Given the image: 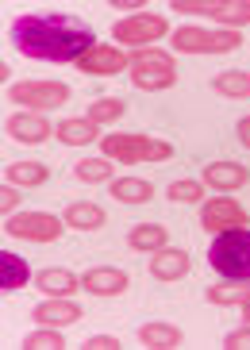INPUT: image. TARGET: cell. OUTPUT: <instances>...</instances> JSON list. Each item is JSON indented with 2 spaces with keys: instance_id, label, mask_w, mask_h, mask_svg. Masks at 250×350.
Returning a JSON list of instances; mask_svg holds the SVG:
<instances>
[{
  "instance_id": "cell-25",
  "label": "cell",
  "mask_w": 250,
  "mask_h": 350,
  "mask_svg": "<svg viewBox=\"0 0 250 350\" xmlns=\"http://www.w3.org/2000/svg\"><path fill=\"white\" fill-rule=\"evenodd\" d=\"M73 177L85 181V185H100V181L112 177V158H81L73 165Z\"/></svg>"
},
{
  "instance_id": "cell-32",
  "label": "cell",
  "mask_w": 250,
  "mask_h": 350,
  "mask_svg": "<svg viewBox=\"0 0 250 350\" xmlns=\"http://www.w3.org/2000/svg\"><path fill=\"white\" fill-rule=\"evenodd\" d=\"M223 347L227 350H250V327L247 331H231L227 339H223Z\"/></svg>"
},
{
  "instance_id": "cell-8",
  "label": "cell",
  "mask_w": 250,
  "mask_h": 350,
  "mask_svg": "<svg viewBox=\"0 0 250 350\" xmlns=\"http://www.w3.org/2000/svg\"><path fill=\"white\" fill-rule=\"evenodd\" d=\"M200 224L212 235H223V231H235V227H247V208L239 200H227V196H216L200 208Z\"/></svg>"
},
{
  "instance_id": "cell-4",
  "label": "cell",
  "mask_w": 250,
  "mask_h": 350,
  "mask_svg": "<svg viewBox=\"0 0 250 350\" xmlns=\"http://www.w3.org/2000/svg\"><path fill=\"white\" fill-rule=\"evenodd\" d=\"M70 96H73V89L58 81H20L8 89V100L27 108V112H54V108L70 104Z\"/></svg>"
},
{
  "instance_id": "cell-2",
  "label": "cell",
  "mask_w": 250,
  "mask_h": 350,
  "mask_svg": "<svg viewBox=\"0 0 250 350\" xmlns=\"http://www.w3.org/2000/svg\"><path fill=\"white\" fill-rule=\"evenodd\" d=\"M208 266L223 273L227 281H250V231L235 227L212 239L208 247Z\"/></svg>"
},
{
  "instance_id": "cell-20",
  "label": "cell",
  "mask_w": 250,
  "mask_h": 350,
  "mask_svg": "<svg viewBox=\"0 0 250 350\" xmlns=\"http://www.w3.org/2000/svg\"><path fill=\"white\" fill-rule=\"evenodd\" d=\"M112 196L124 200V204H146L154 196V185L143 181V177H115L112 181Z\"/></svg>"
},
{
  "instance_id": "cell-35",
  "label": "cell",
  "mask_w": 250,
  "mask_h": 350,
  "mask_svg": "<svg viewBox=\"0 0 250 350\" xmlns=\"http://www.w3.org/2000/svg\"><path fill=\"white\" fill-rule=\"evenodd\" d=\"M235 131H239L242 146H250V116H242V120H239V127H235Z\"/></svg>"
},
{
  "instance_id": "cell-27",
  "label": "cell",
  "mask_w": 250,
  "mask_h": 350,
  "mask_svg": "<svg viewBox=\"0 0 250 350\" xmlns=\"http://www.w3.org/2000/svg\"><path fill=\"white\" fill-rule=\"evenodd\" d=\"M89 120L93 124H112V120H120V116H127V104L120 100V96H100V100L89 104Z\"/></svg>"
},
{
  "instance_id": "cell-33",
  "label": "cell",
  "mask_w": 250,
  "mask_h": 350,
  "mask_svg": "<svg viewBox=\"0 0 250 350\" xmlns=\"http://www.w3.org/2000/svg\"><path fill=\"white\" fill-rule=\"evenodd\" d=\"M85 350H120V339H112V335H93V339H85Z\"/></svg>"
},
{
  "instance_id": "cell-12",
  "label": "cell",
  "mask_w": 250,
  "mask_h": 350,
  "mask_svg": "<svg viewBox=\"0 0 250 350\" xmlns=\"http://www.w3.org/2000/svg\"><path fill=\"white\" fill-rule=\"evenodd\" d=\"M178 81V66L173 58L169 62H143V66H131V85L146 89V93H158V89H169Z\"/></svg>"
},
{
  "instance_id": "cell-5",
  "label": "cell",
  "mask_w": 250,
  "mask_h": 350,
  "mask_svg": "<svg viewBox=\"0 0 250 350\" xmlns=\"http://www.w3.org/2000/svg\"><path fill=\"white\" fill-rule=\"evenodd\" d=\"M242 46L239 31H204V27H181L173 31V51L178 54H231Z\"/></svg>"
},
{
  "instance_id": "cell-21",
  "label": "cell",
  "mask_w": 250,
  "mask_h": 350,
  "mask_svg": "<svg viewBox=\"0 0 250 350\" xmlns=\"http://www.w3.org/2000/svg\"><path fill=\"white\" fill-rule=\"evenodd\" d=\"M208 16L216 23H227V31H239L242 23H250V0H219Z\"/></svg>"
},
{
  "instance_id": "cell-22",
  "label": "cell",
  "mask_w": 250,
  "mask_h": 350,
  "mask_svg": "<svg viewBox=\"0 0 250 350\" xmlns=\"http://www.w3.org/2000/svg\"><path fill=\"white\" fill-rule=\"evenodd\" d=\"M46 177H51V170L42 162H12L8 170H4V181H8V185H23V189L42 185Z\"/></svg>"
},
{
  "instance_id": "cell-3",
  "label": "cell",
  "mask_w": 250,
  "mask_h": 350,
  "mask_svg": "<svg viewBox=\"0 0 250 350\" xmlns=\"http://www.w3.org/2000/svg\"><path fill=\"white\" fill-rule=\"evenodd\" d=\"M100 150L105 158L112 162H169L173 158V146L166 139H150V135H127V131H115L100 139Z\"/></svg>"
},
{
  "instance_id": "cell-34",
  "label": "cell",
  "mask_w": 250,
  "mask_h": 350,
  "mask_svg": "<svg viewBox=\"0 0 250 350\" xmlns=\"http://www.w3.org/2000/svg\"><path fill=\"white\" fill-rule=\"evenodd\" d=\"M20 204V193H16V189H0V208H4V212H12V208Z\"/></svg>"
},
{
  "instance_id": "cell-15",
  "label": "cell",
  "mask_w": 250,
  "mask_h": 350,
  "mask_svg": "<svg viewBox=\"0 0 250 350\" xmlns=\"http://www.w3.org/2000/svg\"><path fill=\"white\" fill-rule=\"evenodd\" d=\"M35 285H39L42 293H46V297H73L81 281L73 278L70 269H62V266H51V269H39V273H35Z\"/></svg>"
},
{
  "instance_id": "cell-29",
  "label": "cell",
  "mask_w": 250,
  "mask_h": 350,
  "mask_svg": "<svg viewBox=\"0 0 250 350\" xmlns=\"http://www.w3.org/2000/svg\"><path fill=\"white\" fill-rule=\"evenodd\" d=\"M23 350H66V335L62 331H31L27 339H23Z\"/></svg>"
},
{
  "instance_id": "cell-11",
  "label": "cell",
  "mask_w": 250,
  "mask_h": 350,
  "mask_svg": "<svg viewBox=\"0 0 250 350\" xmlns=\"http://www.w3.org/2000/svg\"><path fill=\"white\" fill-rule=\"evenodd\" d=\"M4 127H8V135L16 139V143H27V146L46 143L51 131H54V127L46 124V116H39V112H16V116H8Z\"/></svg>"
},
{
  "instance_id": "cell-10",
  "label": "cell",
  "mask_w": 250,
  "mask_h": 350,
  "mask_svg": "<svg viewBox=\"0 0 250 350\" xmlns=\"http://www.w3.org/2000/svg\"><path fill=\"white\" fill-rule=\"evenodd\" d=\"M127 285H131V278L115 266H96L81 278V288L93 297H120V293H127Z\"/></svg>"
},
{
  "instance_id": "cell-7",
  "label": "cell",
  "mask_w": 250,
  "mask_h": 350,
  "mask_svg": "<svg viewBox=\"0 0 250 350\" xmlns=\"http://www.w3.org/2000/svg\"><path fill=\"white\" fill-rule=\"evenodd\" d=\"M62 224L66 219L51 216V212H20L4 224V231L12 239H27V243H54L62 235Z\"/></svg>"
},
{
  "instance_id": "cell-36",
  "label": "cell",
  "mask_w": 250,
  "mask_h": 350,
  "mask_svg": "<svg viewBox=\"0 0 250 350\" xmlns=\"http://www.w3.org/2000/svg\"><path fill=\"white\" fill-rule=\"evenodd\" d=\"M239 308H242V319H247V327H250V300H242Z\"/></svg>"
},
{
  "instance_id": "cell-26",
  "label": "cell",
  "mask_w": 250,
  "mask_h": 350,
  "mask_svg": "<svg viewBox=\"0 0 250 350\" xmlns=\"http://www.w3.org/2000/svg\"><path fill=\"white\" fill-rule=\"evenodd\" d=\"M212 85H216V93H219V96H231V100H242V96H250V73H242V70L219 73Z\"/></svg>"
},
{
  "instance_id": "cell-9",
  "label": "cell",
  "mask_w": 250,
  "mask_h": 350,
  "mask_svg": "<svg viewBox=\"0 0 250 350\" xmlns=\"http://www.w3.org/2000/svg\"><path fill=\"white\" fill-rule=\"evenodd\" d=\"M127 62H131V54H124L120 46L96 42L93 51L85 54L81 62H77V70H81V73H96V77H112V73L127 70Z\"/></svg>"
},
{
  "instance_id": "cell-23",
  "label": "cell",
  "mask_w": 250,
  "mask_h": 350,
  "mask_svg": "<svg viewBox=\"0 0 250 350\" xmlns=\"http://www.w3.org/2000/svg\"><path fill=\"white\" fill-rule=\"evenodd\" d=\"M169 231L162 224H139L127 231V243H131V250H162L166 247Z\"/></svg>"
},
{
  "instance_id": "cell-6",
  "label": "cell",
  "mask_w": 250,
  "mask_h": 350,
  "mask_svg": "<svg viewBox=\"0 0 250 350\" xmlns=\"http://www.w3.org/2000/svg\"><path fill=\"white\" fill-rule=\"evenodd\" d=\"M115 42L124 46H143V42H158L162 35H169L166 16H154V12H139V16H127L112 27Z\"/></svg>"
},
{
  "instance_id": "cell-16",
  "label": "cell",
  "mask_w": 250,
  "mask_h": 350,
  "mask_svg": "<svg viewBox=\"0 0 250 350\" xmlns=\"http://www.w3.org/2000/svg\"><path fill=\"white\" fill-rule=\"evenodd\" d=\"M150 273L158 281H178L189 273V254L185 250H154V262H150Z\"/></svg>"
},
{
  "instance_id": "cell-24",
  "label": "cell",
  "mask_w": 250,
  "mask_h": 350,
  "mask_svg": "<svg viewBox=\"0 0 250 350\" xmlns=\"http://www.w3.org/2000/svg\"><path fill=\"white\" fill-rule=\"evenodd\" d=\"M58 139L66 146H89V143H96V124L89 116L85 120H62L58 124Z\"/></svg>"
},
{
  "instance_id": "cell-13",
  "label": "cell",
  "mask_w": 250,
  "mask_h": 350,
  "mask_svg": "<svg viewBox=\"0 0 250 350\" xmlns=\"http://www.w3.org/2000/svg\"><path fill=\"white\" fill-rule=\"evenodd\" d=\"M73 319H81V304H73L70 297H51L35 308V323L42 327H66Z\"/></svg>"
},
{
  "instance_id": "cell-28",
  "label": "cell",
  "mask_w": 250,
  "mask_h": 350,
  "mask_svg": "<svg viewBox=\"0 0 250 350\" xmlns=\"http://www.w3.org/2000/svg\"><path fill=\"white\" fill-rule=\"evenodd\" d=\"M208 300L212 304H242V300H250V281H231V285H212L208 288Z\"/></svg>"
},
{
  "instance_id": "cell-19",
  "label": "cell",
  "mask_w": 250,
  "mask_h": 350,
  "mask_svg": "<svg viewBox=\"0 0 250 350\" xmlns=\"http://www.w3.org/2000/svg\"><path fill=\"white\" fill-rule=\"evenodd\" d=\"M139 339H143V347H154V350H178L181 331L173 323H143L139 327Z\"/></svg>"
},
{
  "instance_id": "cell-30",
  "label": "cell",
  "mask_w": 250,
  "mask_h": 350,
  "mask_svg": "<svg viewBox=\"0 0 250 350\" xmlns=\"http://www.w3.org/2000/svg\"><path fill=\"white\" fill-rule=\"evenodd\" d=\"M166 196L173 204H197L200 196H204V185H200V181H173Z\"/></svg>"
},
{
  "instance_id": "cell-18",
  "label": "cell",
  "mask_w": 250,
  "mask_h": 350,
  "mask_svg": "<svg viewBox=\"0 0 250 350\" xmlns=\"http://www.w3.org/2000/svg\"><path fill=\"white\" fill-rule=\"evenodd\" d=\"M31 281V269L23 262L20 254H8V250H0V288L12 293V288H23Z\"/></svg>"
},
{
  "instance_id": "cell-31",
  "label": "cell",
  "mask_w": 250,
  "mask_h": 350,
  "mask_svg": "<svg viewBox=\"0 0 250 350\" xmlns=\"http://www.w3.org/2000/svg\"><path fill=\"white\" fill-rule=\"evenodd\" d=\"M173 12H185V16H208L212 4L208 0H173Z\"/></svg>"
},
{
  "instance_id": "cell-1",
  "label": "cell",
  "mask_w": 250,
  "mask_h": 350,
  "mask_svg": "<svg viewBox=\"0 0 250 350\" xmlns=\"http://www.w3.org/2000/svg\"><path fill=\"white\" fill-rule=\"evenodd\" d=\"M12 46L23 58L77 66L96 46V35L77 16H20V20H12Z\"/></svg>"
},
{
  "instance_id": "cell-14",
  "label": "cell",
  "mask_w": 250,
  "mask_h": 350,
  "mask_svg": "<svg viewBox=\"0 0 250 350\" xmlns=\"http://www.w3.org/2000/svg\"><path fill=\"white\" fill-rule=\"evenodd\" d=\"M204 181L208 185H216L219 193H227V189H242L250 181V170L239 162H212L208 170H204Z\"/></svg>"
},
{
  "instance_id": "cell-17",
  "label": "cell",
  "mask_w": 250,
  "mask_h": 350,
  "mask_svg": "<svg viewBox=\"0 0 250 350\" xmlns=\"http://www.w3.org/2000/svg\"><path fill=\"white\" fill-rule=\"evenodd\" d=\"M66 227H77V231H96V227H105V208L100 204H89V200H77V204L66 208Z\"/></svg>"
}]
</instances>
